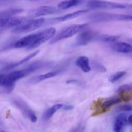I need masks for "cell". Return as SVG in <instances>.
<instances>
[{
	"label": "cell",
	"mask_w": 132,
	"mask_h": 132,
	"mask_svg": "<svg viewBox=\"0 0 132 132\" xmlns=\"http://www.w3.org/2000/svg\"><path fill=\"white\" fill-rule=\"evenodd\" d=\"M84 30L81 31L82 32L77 37L76 42V45H78V46L86 45L93 40L97 39L99 34L97 32L92 30Z\"/></svg>",
	"instance_id": "30bf717a"
},
{
	"label": "cell",
	"mask_w": 132,
	"mask_h": 132,
	"mask_svg": "<svg viewBox=\"0 0 132 132\" xmlns=\"http://www.w3.org/2000/svg\"><path fill=\"white\" fill-rule=\"evenodd\" d=\"M88 6L91 9H130V4L120 3L112 1L92 0L88 3Z\"/></svg>",
	"instance_id": "5b68a950"
},
{
	"label": "cell",
	"mask_w": 132,
	"mask_h": 132,
	"mask_svg": "<svg viewBox=\"0 0 132 132\" xmlns=\"http://www.w3.org/2000/svg\"><path fill=\"white\" fill-rule=\"evenodd\" d=\"M86 27H87L86 24H77L68 26L62 29L55 36L54 35V37L50 39V44L52 45L59 41L72 37L77 33L81 32L82 30L85 29Z\"/></svg>",
	"instance_id": "7a4b0ae2"
},
{
	"label": "cell",
	"mask_w": 132,
	"mask_h": 132,
	"mask_svg": "<svg viewBox=\"0 0 132 132\" xmlns=\"http://www.w3.org/2000/svg\"><path fill=\"white\" fill-rule=\"evenodd\" d=\"M24 11L23 9L15 8V9H9L4 10H0V18L15 15L16 14H20Z\"/></svg>",
	"instance_id": "ffe728a7"
},
{
	"label": "cell",
	"mask_w": 132,
	"mask_h": 132,
	"mask_svg": "<svg viewBox=\"0 0 132 132\" xmlns=\"http://www.w3.org/2000/svg\"><path fill=\"white\" fill-rule=\"evenodd\" d=\"M29 19V17L14 16V15L1 18H0V28H2L5 30L7 28L17 27Z\"/></svg>",
	"instance_id": "52a82bcc"
},
{
	"label": "cell",
	"mask_w": 132,
	"mask_h": 132,
	"mask_svg": "<svg viewBox=\"0 0 132 132\" xmlns=\"http://www.w3.org/2000/svg\"><path fill=\"white\" fill-rule=\"evenodd\" d=\"M90 20L94 22L122 21H131L132 17L128 14H113V13H94L88 16Z\"/></svg>",
	"instance_id": "3957f363"
},
{
	"label": "cell",
	"mask_w": 132,
	"mask_h": 132,
	"mask_svg": "<svg viewBox=\"0 0 132 132\" xmlns=\"http://www.w3.org/2000/svg\"><path fill=\"white\" fill-rule=\"evenodd\" d=\"M119 39V36L103 34V35H99L97 39L100 40V41H104V42L112 43V42H115V41H117Z\"/></svg>",
	"instance_id": "7402d4cb"
},
{
	"label": "cell",
	"mask_w": 132,
	"mask_h": 132,
	"mask_svg": "<svg viewBox=\"0 0 132 132\" xmlns=\"http://www.w3.org/2000/svg\"><path fill=\"white\" fill-rule=\"evenodd\" d=\"M50 62L36 61L32 63L24 69L14 71L9 73L0 72V87L3 88L7 92H12L14 88L15 83L21 79L30 74L32 72L50 66Z\"/></svg>",
	"instance_id": "6da1fadb"
},
{
	"label": "cell",
	"mask_w": 132,
	"mask_h": 132,
	"mask_svg": "<svg viewBox=\"0 0 132 132\" xmlns=\"http://www.w3.org/2000/svg\"><path fill=\"white\" fill-rule=\"evenodd\" d=\"M63 105H64V104H57L52 106L50 107V108H49L48 110H46L44 112L43 114V120L44 121H48V120L50 119H51V117L56 113L57 111L63 108Z\"/></svg>",
	"instance_id": "ac0fdd59"
},
{
	"label": "cell",
	"mask_w": 132,
	"mask_h": 132,
	"mask_svg": "<svg viewBox=\"0 0 132 132\" xmlns=\"http://www.w3.org/2000/svg\"><path fill=\"white\" fill-rule=\"evenodd\" d=\"M39 52H40V51L39 50H36V51H34V52L31 53L30 54H29L28 55H27V56L25 57L24 58L22 59L21 60H19V61H17V62H15V63H12V64H9V65L5 67L4 68H3L2 69L0 70V72H5V71H7V70H11V69H12V68H15V67H19V66L21 65V64H24V63H25L26 62L28 61L30 59H32V58L34 57L35 56H36V55H37Z\"/></svg>",
	"instance_id": "5bb4252c"
},
{
	"label": "cell",
	"mask_w": 132,
	"mask_h": 132,
	"mask_svg": "<svg viewBox=\"0 0 132 132\" xmlns=\"http://www.w3.org/2000/svg\"><path fill=\"white\" fill-rule=\"evenodd\" d=\"M59 12H61V10L58 8L52 6H42L30 11L28 14V17L30 18H39L45 15L57 14Z\"/></svg>",
	"instance_id": "9c48e42d"
},
{
	"label": "cell",
	"mask_w": 132,
	"mask_h": 132,
	"mask_svg": "<svg viewBox=\"0 0 132 132\" xmlns=\"http://www.w3.org/2000/svg\"><path fill=\"white\" fill-rule=\"evenodd\" d=\"M127 124V116L125 113H121L116 117L113 126V131L119 132L122 131L124 126Z\"/></svg>",
	"instance_id": "2e32d148"
},
{
	"label": "cell",
	"mask_w": 132,
	"mask_h": 132,
	"mask_svg": "<svg viewBox=\"0 0 132 132\" xmlns=\"http://www.w3.org/2000/svg\"><path fill=\"white\" fill-rule=\"evenodd\" d=\"M45 19L43 18L38 19H29L19 25L14 27L12 32L14 34H23L32 32L39 28L45 24Z\"/></svg>",
	"instance_id": "277c9868"
},
{
	"label": "cell",
	"mask_w": 132,
	"mask_h": 132,
	"mask_svg": "<svg viewBox=\"0 0 132 132\" xmlns=\"http://www.w3.org/2000/svg\"><path fill=\"white\" fill-rule=\"evenodd\" d=\"M12 1V0H0V1H2V2H7V1ZM24 1H41V0H24Z\"/></svg>",
	"instance_id": "83f0119b"
},
{
	"label": "cell",
	"mask_w": 132,
	"mask_h": 132,
	"mask_svg": "<svg viewBox=\"0 0 132 132\" xmlns=\"http://www.w3.org/2000/svg\"><path fill=\"white\" fill-rule=\"evenodd\" d=\"M121 101H122L121 98H119V97H114V98H112V99H108V100L105 101L102 104V106H101L102 110H103V111L107 110L108 108L112 107V106L116 105V104L121 103Z\"/></svg>",
	"instance_id": "44dd1931"
},
{
	"label": "cell",
	"mask_w": 132,
	"mask_h": 132,
	"mask_svg": "<svg viewBox=\"0 0 132 132\" xmlns=\"http://www.w3.org/2000/svg\"><path fill=\"white\" fill-rule=\"evenodd\" d=\"M76 64L85 73H88L91 70L90 60L86 56H80L77 58L76 61Z\"/></svg>",
	"instance_id": "e0dca14e"
},
{
	"label": "cell",
	"mask_w": 132,
	"mask_h": 132,
	"mask_svg": "<svg viewBox=\"0 0 132 132\" xmlns=\"http://www.w3.org/2000/svg\"><path fill=\"white\" fill-rule=\"evenodd\" d=\"M61 72V70H57L51 71V72L44 73V74L39 75V76H36V77H32V78L28 80V82L31 84L37 83V82L44 81V80H46L49 78H52V77H55V76H57L59 73H60Z\"/></svg>",
	"instance_id": "9a60e30c"
},
{
	"label": "cell",
	"mask_w": 132,
	"mask_h": 132,
	"mask_svg": "<svg viewBox=\"0 0 132 132\" xmlns=\"http://www.w3.org/2000/svg\"><path fill=\"white\" fill-rule=\"evenodd\" d=\"M131 84H127V85H124L122 86H120L118 89V92L121 93L126 91H131Z\"/></svg>",
	"instance_id": "d4e9b609"
},
{
	"label": "cell",
	"mask_w": 132,
	"mask_h": 132,
	"mask_svg": "<svg viewBox=\"0 0 132 132\" xmlns=\"http://www.w3.org/2000/svg\"><path fill=\"white\" fill-rule=\"evenodd\" d=\"M117 110L119 112H131L132 110V107L130 104H126V105L120 106L117 108Z\"/></svg>",
	"instance_id": "cb8c5ba5"
},
{
	"label": "cell",
	"mask_w": 132,
	"mask_h": 132,
	"mask_svg": "<svg viewBox=\"0 0 132 132\" xmlns=\"http://www.w3.org/2000/svg\"><path fill=\"white\" fill-rule=\"evenodd\" d=\"M12 103L21 111V112L25 117L29 119L32 122H36L37 121V116L35 114L34 112L30 108L29 106L24 101L19 98H17L13 99Z\"/></svg>",
	"instance_id": "ba28073f"
},
{
	"label": "cell",
	"mask_w": 132,
	"mask_h": 132,
	"mask_svg": "<svg viewBox=\"0 0 132 132\" xmlns=\"http://www.w3.org/2000/svg\"><path fill=\"white\" fill-rule=\"evenodd\" d=\"M55 33H56V30L54 27H50V28H46L41 32H37L36 33V37L34 42L28 49L31 50V49L38 47L43 43L51 39L55 34Z\"/></svg>",
	"instance_id": "8992f818"
},
{
	"label": "cell",
	"mask_w": 132,
	"mask_h": 132,
	"mask_svg": "<svg viewBox=\"0 0 132 132\" xmlns=\"http://www.w3.org/2000/svg\"><path fill=\"white\" fill-rule=\"evenodd\" d=\"M88 12V9H86V10H77V11H75L73 12L66 14V15L56 17V18H51L50 19H48V23L50 22V23H59V22L67 21L70 20V19L77 18V17L82 15V14H86V13Z\"/></svg>",
	"instance_id": "8fae6325"
},
{
	"label": "cell",
	"mask_w": 132,
	"mask_h": 132,
	"mask_svg": "<svg viewBox=\"0 0 132 132\" xmlns=\"http://www.w3.org/2000/svg\"><path fill=\"white\" fill-rule=\"evenodd\" d=\"M131 117H132L131 115H130V116H129L128 117H127V124H128V125H132Z\"/></svg>",
	"instance_id": "4316f807"
},
{
	"label": "cell",
	"mask_w": 132,
	"mask_h": 132,
	"mask_svg": "<svg viewBox=\"0 0 132 132\" xmlns=\"http://www.w3.org/2000/svg\"><path fill=\"white\" fill-rule=\"evenodd\" d=\"M126 72L124 71H121V72H117L111 75L108 78V81L110 82H116L118 81L119 80L121 79L123 76L126 75Z\"/></svg>",
	"instance_id": "603a6c76"
},
{
	"label": "cell",
	"mask_w": 132,
	"mask_h": 132,
	"mask_svg": "<svg viewBox=\"0 0 132 132\" xmlns=\"http://www.w3.org/2000/svg\"><path fill=\"white\" fill-rule=\"evenodd\" d=\"M36 33L28 35L25 37H22L13 44V48L17 49L27 48L28 49L34 43L35 39H36Z\"/></svg>",
	"instance_id": "7c38bea8"
},
{
	"label": "cell",
	"mask_w": 132,
	"mask_h": 132,
	"mask_svg": "<svg viewBox=\"0 0 132 132\" xmlns=\"http://www.w3.org/2000/svg\"><path fill=\"white\" fill-rule=\"evenodd\" d=\"M62 108L63 110H70L73 109V106L70 105H63Z\"/></svg>",
	"instance_id": "484cf974"
},
{
	"label": "cell",
	"mask_w": 132,
	"mask_h": 132,
	"mask_svg": "<svg viewBox=\"0 0 132 132\" xmlns=\"http://www.w3.org/2000/svg\"><path fill=\"white\" fill-rule=\"evenodd\" d=\"M111 48L114 51L122 54H130L131 52V46L130 44L125 42H115L110 43Z\"/></svg>",
	"instance_id": "4fadbf2b"
},
{
	"label": "cell",
	"mask_w": 132,
	"mask_h": 132,
	"mask_svg": "<svg viewBox=\"0 0 132 132\" xmlns=\"http://www.w3.org/2000/svg\"><path fill=\"white\" fill-rule=\"evenodd\" d=\"M82 1L83 0H64L58 3L57 8L60 10H66L80 5Z\"/></svg>",
	"instance_id": "d6986e66"
}]
</instances>
